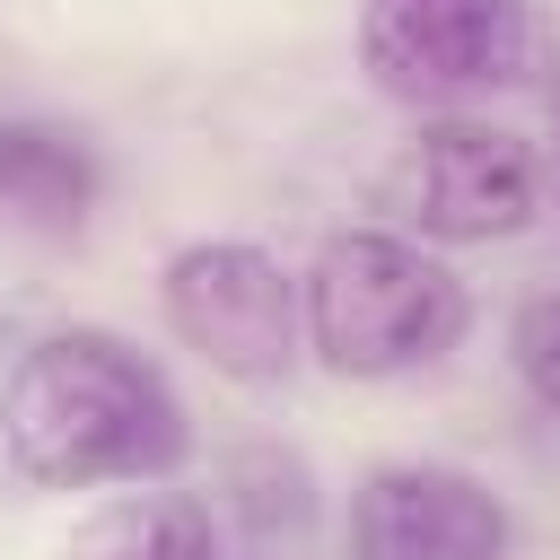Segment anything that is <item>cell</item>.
<instances>
[{"mask_svg": "<svg viewBox=\"0 0 560 560\" xmlns=\"http://www.w3.org/2000/svg\"><path fill=\"white\" fill-rule=\"evenodd\" d=\"M472 324L464 280L402 228H350L324 236L315 271H306V350L332 376H411L438 368Z\"/></svg>", "mask_w": 560, "mask_h": 560, "instance_id": "obj_2", "label": "cell"}, {"mask_svg": "<svg viewBox=\"0 0 560 560\" xmlns=\"http://www.w3.org/2000/svg\"><path fill=\"white\" fill-rule=\"evenodd\" d=\"M359 61L402 105H464L525 70V0H359Z\"/></svg>", "mask_w": 560, "mask_h": 560, "instance_id": "obj_5", "label": "cell"}, {"mask_svg": "<svg viewBox=\"0 0 560 560\" xmlns=\"http://www.w3.org/2000/svg\"><path fill=\"white\" fill-rule=\"evenodd\" d=\"M158 306L175 324L184 350H201L219 376L236 385H271L298 368L306 341V280L254 245V236H201L184 254H166L158 271Z\"/></svg>", "mask_w": 560, "mask_h": 560, "instance_id": "obj_3", "label": "cell"}, {"mask_svg": "<svg viewBox=\"0 0 560 560\" xmlns=\"http://www.w3.org/2000/svg\"><path fill=\"white\" fill-rule=\"evenodd\" d=\"M508 359H516L525 394L560 420V289H551V298H525V315H516V332H508Z\"/></svg>", "mask_w": 560, "mask_h": 560, "instance_id": "obj_9", "label": "cell"}, {"mask_svg": "<svg viewBox=\"0 0 560 560\" xmlns=\"http://www.w3.org/2000/svg\"><path fill=\"white\" fill-rule=\"evenodd\" d=\"M350 560H508V508L455 464H385L350 499Z\"/></svg>", "mask_w": 560, "mask_h": 560, "instance_id": "obj_6", "label": "cell"}, {"mask_svg": "<svg viewBox=\"0 0 560 560\" xmlns=\"http://www.w3.org/2000/svg\"><path fill=\"white\" fill-rule=\"evenodd\" d=\"M184 402L122 332H44L0 385V455L26 490L166 481L184 464Z\"/></svg>", "mask_w": 560, "mask_h": 560, "instance_id": "obj_1", "label": "cell"}, {"mask_svg": "<svg viewBox=\"0 0 560 560\" xmlns=\"http://www.w3.org/2000/svg\"><path fill=\"white\" fill-rule=\"evenodd\" d=\"M96 192V166L70 131L44 122H0V201L35 210V219H79Z\"/></svg>", "mask_w": 560, "mask_h": 560, "instance_id": "obj_8", "label": "cell"}, {"mask_svg": "<svg viewBox=\"0 0 560 560\" xmlns=\"http://www.w3.org/2000/svg\"><path fill=\"white\" fill-rule=\"evenodd\" d=\"M534 192H542L534 149L516 131H499V122H472V114L420 122L394 149L385 184H376L385 219L402 236H420V245H490V236H516L534 219Z\"/></svg>", "mask_w": 560, "mask_h": 560, "instance_id": "obj_4", "label": "cell"}, {"mask_svg": "<svg viewBox=\"0 0 560 560\" xmlns=\"http://www.w3.org/2000/svg\"><path fill=\"white\" fill-rule=\"evenodd\" d=\"M61 560H219V525L192 490H166V481H122L114 499H96Z\"/></svg>", "mask_w": 560, "mask_h": 560, "instance_id": "obj_7", "label": "cell"}]
</instances>
